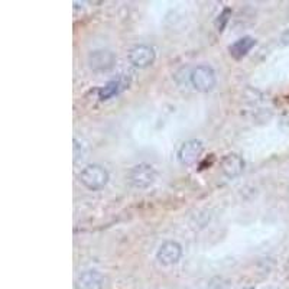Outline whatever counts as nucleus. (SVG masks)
<instances>
[{"instance_id":"nucleus-3","label":"nucleus","mask_w":289,"mask_h":289,"mask_svg":"<svg viewBox=\"0 0 289 289\" xmlns=\"http://www.w3.org/2000/svg\"><path fill=\"white\" fill-rule=\"evenodd\" d=\"M193 87L200 93H208L216 87V72L210 65H198L195 67L190 75Z\"/></svg>"},{"instance_id":"nucleus-13","label":"nucleus","mask_w":289,"mask_h":289,"mask_svg":"<svg viewBox=\"0 0 289 289\" xmlns=\"http://www.w3.org/2000/svg\"><path fill=\"white\" fill-rule=\"evenodd\" d=\"M280 44L283 45V46H289V28L286 31L282 32V35H280Z\"/></svg>"},{"instance_id":"nucleus-6","label":"nucleus","mask_w":289,"mask_h":289,"mask_svg":"<svg viewBox=\"0 0 289 289\" xmlns=\"http://www.w3.org/2000/svg\"><path fill=\"white\" fill-rule=\"evenodd\" d=\"M116 64V55L109 49H97L88 55V67L96 72L110 71Z\"/></svg>"},{"instance_id":"nucleus-4","label":"nucleus","mask_w":289,"mask_h":289,"mask_svg":"<svg viewBox=\"0 0 289 289\" xmlns=\"http://www.w3.org/2000/svg\"><path fill=\"white\" fill-rule=\"evenodd\" d=\"M202 152H204V145H202L201 140L191 139L187 140L181 145L176 156H178V161H179L181 165L190 167V165H194L200 159Z\"/></svg>"},{"instance_id":"nucleus-2","label":"nucleus","mask_w":289,"mask_h":289,"mask_svg":"<svg viewBox=\"0 0 289 289\" xmlns=\"http://www.w3.org/2000/svg\"><path fill=\"white\" fill-rule=\"evenodd\" d=\"M156 181V171L149 164H139L129 172V182L138 190H146Z\"/></svg>"},{"instance_id":"nucleus-11","label":"nucleus","mask_w":289,"mask_h":289,"mask_svg":"<svg viewBox=\"0 0 289 289\" xmlns=\"http://www.w3.org/2000/svg\"><path fill=\"white\" fill-rule=\"evenodd\" d=\"M126 84H123L122 80H113L110 83H107L104 87H101L98 90V98L100 100H109L116 94H119L124 88Z\"/></svg>"},{"instance_id":"nucleus-10","label":"nucleus","mask_w":289,"mask_h":289,"mask_svg":"<svg viewBox=\"0 0 289 289\" xmlns=\"http://www.w3.org/2000/svg\"><path fill=\"white\" fill-rule=\"evenodd\" d=\"M256 45V39L252 36H243L240 39H237L234 44L230 45L228 51L230 55L234 58V60H242L245 58L247 54L250 52V49Z\"/></svg>"},{"instance_id":"nucleus-5","label":"nucleus","mask_w":289,"mask_h":289,"mask_svg":"<svg viewBox=\"0 0 289 289\" xmlns=\"http://www.w3.org/2000/svg\"><path fill=\"white\" fill-rule=\"evenodd\" d=\"M156 58L155 49L149 45H136L129 51V61L136 68H148Z\"/></svg>"},{"instance_id":"nucleus-9","label":"nucleus","mask_w":289,"mask_h":289,"mask_svg":"<svg viewBox=\"0 0 289 289\" xmlns=\"http://www.w3.org/2000/svg\"><path fill=\"white\" fill-rule=\"evenodd\" d=\"M104 285V276L97 271L83 272L75 279V289H103Z\"/></svg>"},{"instance_id":"nucleus-7","label":"nucleus","mask_w":289,"mask_h":289,"mask_svg":"<svg viewBox=\"0 0 289 289\" xmlns=\"http://www.w3.org/2000/svg\"><path fill=\"white\" fill-rule=\"evenodd\" d=\"M181 256H182V247L179 243L172 242V240L162 243L159 246L158 252H156V259L159 260V263H162L165 266H171V265L178 263Z\"/></svg>"},{"instance_id":"nucleus-1","label":"nucleus","mask_w":289,"mask_h":289,"mask_svg":"<svg viewBox=\"0 0 289 289\" xmlns=\"http://www.w3.org/2000/svg\"><path fill=\"white\" fill-rule=\"evenodd\" d=\"M78 179L90 191H98L109 182V172L101 165H88L80 172Z\"/></svg>"},{"instance_id":"nucleus-8","label":"nucleus","mask_w":289,"mask_h":289,"mask_svg":"<svg viewBox=\"0 0 289 289\" xmlns=\"http://www.w3.org/2000/svg\"><path fill=\"white\" fill-rule=\"evenodd\" d=\"M220 169H221L223 175L226 178L233 179V178H237L245 171V161L237 153H228V155H226L224 158L221 159Z\"/></svg>"},{"instance_id":"nucleus-12","label":"nucleus","mask_w":289,"mask_h":289,"mask_svg":"<svg viewBox=\"0 0 289 289\" xmlns=\"http://www.w3.org/2000/svg\"><path fill=\"white\" fill-rule=\"evenodd\" d=\"M230 16H231V10L230 9H224L220 13V16L217 18V20H216V28H217L219 32H223V31H224V28L227 25Z\"/></svg>"}]
</instances>
